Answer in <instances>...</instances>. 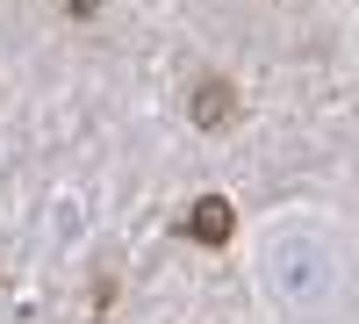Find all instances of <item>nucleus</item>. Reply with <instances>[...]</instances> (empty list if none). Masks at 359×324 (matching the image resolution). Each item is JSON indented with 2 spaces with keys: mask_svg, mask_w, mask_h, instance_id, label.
Here are the masks:
<instances>
[{
  "mask_svg": "<svg viewBox=\"0 0 359 324\" xmlns=\"http://www.w3.org/2000/svg\"><path fill=\"white\" fill-rule=\"evenodd\" d=\"M180 231H187L194 245H230V231H237V209H230L223 195H201L194 209H187V223H180Z\"/></svg>",
  "mask_w": 359,
  "mask_h": 324,
  "instance_id": "2",
  "label": "nucleus"
},
{
  "mask_svg": "<svg viewBox=\"0 0 359 324\" xmlns=\"http://www.w3.org/2000/svg\"><path fill=\"white\" fill-rule=\"evenodd\" d=\"M187 115H194V130H230L237 123V86L223 72H201L187 86Z\"/></svg>",
  "mask_w": 359,
  "mask_h": 324,
  "instance_id": "1",
  "label": "nucleus"
}]
</instances>
